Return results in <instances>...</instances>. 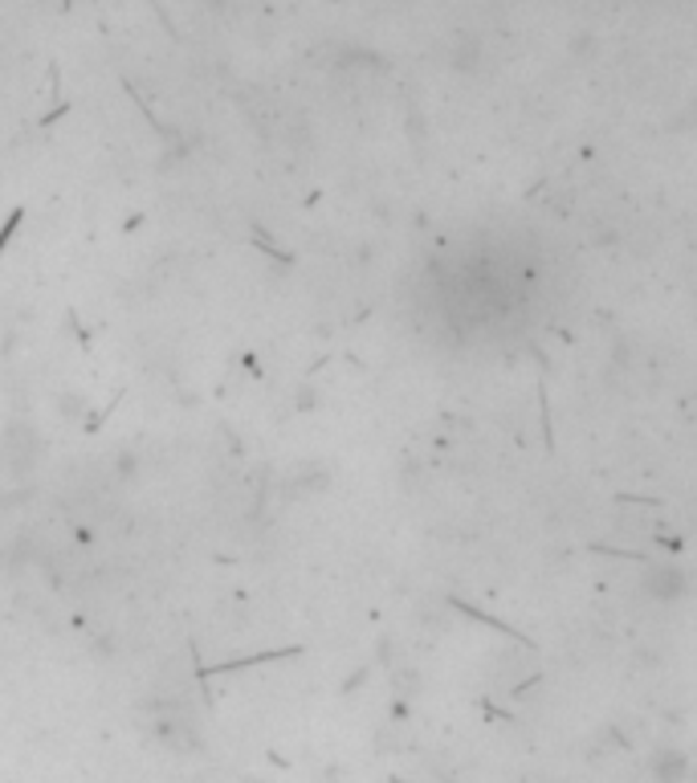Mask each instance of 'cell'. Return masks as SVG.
Returning a JSON list of instances; mask_svg holds the SVG:
<instances>
[{
  "label": "cell",
  "instance_id": "2",
  "mask_svg": "<svg viewBox=\"0 0 697 783\" xmlns=\"http://www.w3.org/2000/svg\"><path fill=\"white\" fill-rule=\"evenodd\" d=\"M685 771H689V759H685L682 751H661L652 759V775L661 783H682Z\"/></svg>",
  "mask_w": 697,
  "mask_h": 783
},
{
  "label": "cell",
  "instance_id": "1",
  "mask_svg": "<svg viewBox=\"0 0 697 783\" xmlns=\"http://www.w3.org/2000/svg\"><path fill=\"white\" fill-rule=\"evenodd\" d=\"M640 592L649 600H661V604H673V600H682L689 592V580H685V571L677 563H652L645 571V580H640Z\"/></svg>",
  "mask_w": 697,
  "mask_h": 783
}]
</instances>
